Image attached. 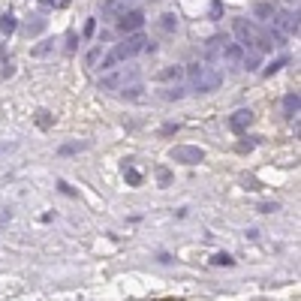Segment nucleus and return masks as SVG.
<instances>
[{
    "mask_svg": "<svg viewBox=\"0 0 301 301\" xmlns=\"http://www.w3.org/2000/svg\"><path fill=\"white\" fill-rule=\"evenodd\" d=\"M184 75L190 78V87H193L196 93H208V90H217V87L223 84V72H217V69L208 66V63H190V66L184 69Z\"/></svg>",
    "mask_w": 301,
    "mask_h": 301,
    "instance_id": "f257e3e1",
    "label": "nucleus"
},
{
    "mask_svg": "<svg viewBox=\"0 0 301 301\" xmlns=\"http://www.w3.org/2000/svg\"><path fill=\"white\" fill-rule=\"evenodd\" d=\"M298 106H301L298 93H286V96H283V112H286L289 118H295V115H298Z\"/></svg>",
    "mask_w": 301,
    "mask_h": 301,
    "instance_id": "1a4fd4ad",
    "label": "nucleus"
},
{
    "mask_svg": "<svg viewBox=\"0 0 301 301\" xmlns=\"http://www.w3.org/2000/svg\"><path fill=\"white\" fill-rule=\"evenodd\" d=\"M48 51H51V42H42V45H36V48H33V54H36V57H42V54H48Z\"/></svg>",
    "mask_w": 301,
    "mask_h": 301,
    "instance_id": "6ab92c4d",
    "label": "nucleus"
},
{
    "mask_svg": "<svg viewBox=\"0 0 301 301\" xmlns=\"http://www.w3.org/2000/svg\"><path fill=\"white\" fill-rule=\"evenodd\" d=\"M124 96H127V99H139V96H142V84L136 81V84H130V87H124Z\"/></svg>",
    "mask_w": 301,
    "mask_h": 301,
    "instance_id": "ddd939ff",
    "label": "nucleus"
},
{
    "mask_svg": "<svg viewBox=\"0 0 301 301\" xmlns=\"http://www.w3.org/2000/svg\"><path fill=\"white\" fill-rule=\"evenodd\" d=\"M121 12H127L121 0H103V15H121Z\"/></svg>",
    "mask_w": 301,
    "mask_h": 301,
    "instance_id": "9d476101",
    "label": "nucleus"
},
{
    "mask_svg": "<svg viewBox=\"0 0 301 301\" xmlns=\"http://www.w3.org/2000/svg\"><path fill=\"white\" fill-rule=\"evenodd\" d=\"M202 157H205L202 148H175V151H172V160H175V163H199Z\"/></svg>",
    "mask_w": 301,
    "mask_h": 301,
    "instance_id": "423d86ee",
    "label": "nucleus"
},
{
    "mask_svg": "<svg viewBox=\"0 0 301 301\" xmlns=\"http://www.w3.org/2000/svg\"><path fill=\"white\" fill-rule=\"evenodd\" d=\"M268 15H271V3H259V6H256V18H259V21H268Z\"/></svg>",
    "mask_w": 301,
    "mask_h": 301,
    "instance_id": "4468645a",
    "label": "nucleus"
},
{
    "mask_svg": "<svg viewBox=\"0 0 301 301\" xmlns=\"http://www.w3.org/2000/svg\"><path fill=\"white\" fill-rule=\"evenodd\" d=\"M99 54H103V48H99V45H96V48H90V51H87V57H84V60H87V66H96Z\"/></svg>",
    "mask_w": 301,
    "mask_h": 301,
    "instance_id": "2eb2a0df",
    "label": "nucleus"
},
{
    "mask_svg": "<svg viewBox=\"0 0 301 301\" xmlns=\"http://www.w3.org/2000/svg\"><path fill=\"white\" fill-rule=\"evenodd\" d=\"M160 78H163V81H172V78L178 81V78H184V69H181V66H169V69H163Z\"/></svg>",
    "mask_w": 301,
    "mask_h": 301,
    "instance_id": "9b49d317",
    "label": "nucleus"
},
{
    "mask_svg": "<svg viewBox=\"0 0 301 301\" xmlns=\"http://www.w3.org/2000/svg\"><path fill=\"white\" fill-rule=\"evenodd\" d=\"M93 27H96V21H93V18H90V21H87V24H84V36H93Z\"/></svg>",
    "mask_w": 301,
    "mask_h": 301,
    "instance_id": "412c9836",
    "label": "nucleus"
},
{
    "mask_svg": "<svg viewBox=\"0 0 301 301\" xmlns=\"http://www.w3.org/2000/svg\"><path fill=\"white\" fill-rule=\"evenodd\" d=\"M163 96H166V99H181V96H184V87H169Z\"/></svg>",
    "mask_w": 301,
    "mask_h": 301,
    "instance_id": "f3484780",
    "label": "nucleus"
},
{
    "mask_svg": "<svg viewBox=\"0 0 301 301\" xmlns=\"http://www.w3.org/2000/svg\"><path fill=\"white\" fill-rule=\"evenodd\" d=\"M142 24H145V12H142V9L121 12V18H118V27H121L124 33H136V30H142Z\"/></svg>",
    "mask_w": 301,
    "mask_h": 301,
    "instance_id": "7ed1b4c3",
    "label": "nucleus"
},
{
    "mask_svg": "<svg viewBox=\"0 0 301 301\" xmlns=\"http://www.w3.org/2000/svg\"><path fill=\"white\" fill-rule=\"evenodd\" d=\"M136 81H139V66H127V69H106V75L99 78V90L115 93L118 87H127V84H136Z\"/></svg>",
    "mask_w": 301,
    "mask_h": 301,
    "instance_id": "f03ea898",
    "label": "nucleus"
},
{
    "mask_svg": "<svg viewBox=\"0 0 301 301\" xmlns=\"http://www.w3.org/2000/svg\"><path fill=\"white\" fill-rule=\"evenodd\" d=\"M48 121H51V118H48V112H39V124H42V127H48Z\"/></svg>",
    "mask_w": 301,
    "mask_h": 301,
    "instance_id": "5701e85b",
    "label": "nucleus"
},
{
    "mask_svg": "<svg viewBox=\"0 0 301 301\" xmlns=\"http://www.w3.org/2000/svg\"><path fill=\"white\" fill-rule=\"evenodd\" d=\"M289 3H292V0H289Z\"/></svg>",
    "mask_w": 301,
    "mask_h": 301,
    "instance_id": "b1692460",
    "label": "nucleus"
},
{
    "mask_svg": "<svg viewBox=\"0 0 301 301\" xmlns=\"http://www.w3.org/2000/svg\"><path fill=\"white\" fill-rule=\"evenodd\" d=\"M223 36H214V39H208V45H205V63H217L220 60V51H223Z\"/></svg>",
    "mask_w": 301,
    "mask_h": 301,
    "instance_id": "0eeeda50",
    "label": "nucleus"
},
{
    "mask_svg": "<svg viewBox=\"0 0 301 301\" xmlns=\"http://www.w3.org/2000/svg\"><path fill=\"white\" fill-rule=\"evenodd\" d=\"M274 27L283 33V36H298V12H280L274 18Z\"/></svg>",
    "mask_w": 301,
    "mask_h": 301,
    "instance_id": "20e7f679",
    "label": "nucleus"
},
{
    "mask_svg": "<svg viewBox=\"0 0 301 301\" xmlns=\"http://www.w3.org/2000/svg\"><path fill=\"white\" fill-rule=\"evenodd\" d=\"M250 121H253V112H250V109H241V112H235V115L229 118V127H232L235 133H241V130L250 127Z\"/></svg>",
    "mask_w": 301,
    "mask_h": 301,
    "instance_id": "6e6552de",
    "label": "nucleus"
},
{
    "mask_svg": "<svg viewBox=\"0 0 301 301\" xmlns=\"http://www.w3.org/2000/svg\"><path fill=\"white\" fill-rule=\"evenodd\" d=\"M211 262H214V265H232V256H229V253H217Z\"/></svg>",
    "mask_w": 301,
    "mask_h": 301,
    "instance_id": "a211bd4d",
    "label": "nucleus"
},
{
    "mask_svg": "<svg viewBox=\"0 0 301 301\" xmlns=\"http://www.w3.org/2000/svg\"><path fill=\"white\" fill-rule=\"evenodd\" d=\"M42 3H45V6H66L69 0H42Z\"/></svg>",
    "mask_w": 301,
    "mask_h": 301,
    "instance_id": "4be33fe9",
    "label": "nucleus"
},
{
    "mask_svg": "<svg viewBox=\"0 0 301 301\" xmlns=\"http://www.w3.org/2000/svg\"><path fill=\"white\" fill-rule=\"evenodd\" d=\"M163 27L172 30V27H175V15H163Z\"/></svg>",
    "mask_w": 301,
    "mask_h": 301,
    "instance_id": "aec40b11",
    "label": "nucleus"
},
{
    "mask_svg": "<svg viewBox=\"0 0 301 301\" xmlns=\"http://www.w3.org/2000/svg\"><path fill=\"white\" fill-rule=\"evenodd\" d=\"M220 60H226L229 66H235V69H241V60H244V48L238 45V42H223V51H220Z\"/></svg>",
    "mask_w": 301,
    "mask_h": 301,
    "instance_id": "39448f33",
    "label": "nucleus"
},
{
    "mask_svg": "<svg viewBox=\"0 0 301 301\" xmlns=\"http://www.w3.org/2000/svg\"><path fill=\"white\" fill-rule=\"evenodd\" d=\"M283 66H286V57H277L271 66H265V75H274V72H277V69H283Z\"/></svg>",
    "mask_w": 301,
    "mask_h": 301,
    "instance_id": "dca6fc26",
    "label": "nucleus"
},
{
    "mask_svg": "<svg viewBox=\"0 0 301 301\" xmlns=\"http://www.w3.org/2000/svg\"><path fill=\"white\" fill-rule=\"evenodd\" d=\"M15 27H18V21H15V15H3V18H0V30H3V33H12Z\"/></svg>",
    "mask_w": 301,
    "mask_h": 301,
    "instance_id": "f8f14e48",
    "label": "nucleus"
}]
</instances>
